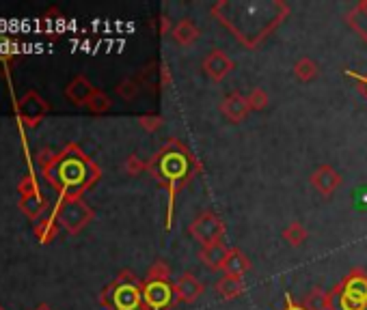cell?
I'll use <instances>...</instances> for the list:
<instances>
[{
  "label": "cell",
  "mask_w": 367,
  "mask_h": 310,
  "mask_svg": "<svg viewBox=\"0 0 367 310\" xmlns=\"http://www.w3.org/2000/svg\"><path fill=\"white\" fill-rule=\"evenodd\" d=\"M41 175L61 192V198H80L82 192L100 177V168L84 157L76 144H67V149L57 155L50 168Z\"/></svg>",
  "instance_id": "1"
},
{
  "label": "cell",
  "mask_w": 367,
  "mask_h": 310,
  "mask_svg": "<svg viewBox=\"0 0 367 310\" xmlns=\"http://www.w3.org/2000/svg\"><path fill=\"white\" fill-rule=\"evenodd\" d=\"M55 213H57L59 226H63L72 235L80 233L93 220V209L86 205L82 198H59Z\"/></svg>",
  "instance_id": "2"
},
{
  "label": "cell",
  "mask_w": 367,
  "mask_h": 310,
  "mask_svg": "<svg viewBox=\"0 0 367 310\" xmlns=\"http://www.w3.org/2000/svg\"><path fill=\"white\" fill-rule=\"evenodd\" d=\"M188 233L201 248H205V246L223 242L227 226L214 211H203L192 220V224L188 226Z\"/></svg>",
  "instance_id": "3"
},
{
  "label": "cell",
  "mask_w": 367,
  "mask_h": 310,
  "mask_svg": "<svg viewBox=\"0 0 367 310\" xmlns=\"http://www.w3.org/2000/svg\"><path fill=\"white\" fill-rule=\"evenodd\" d=\"M48 110H50V104L37 93V90H28V93H24L15 104L17 119L22 121L24 127H37L48 115Z\"/></svg>",
  "instance_id": "4"
},
{
  "label": "cell",
  "mask_w": 367,
  "mask_h": 310,
  "mask_svg": "<svg viewBox=\"0 0 367 310\" xmlns=\"http://www.w3.org/2000/svg\"><path fill=\"white\" fill-rule=\"evenodd\" d=\"M341 293V310H365L367 308V273L352 271L350 278L339 284Z\"/></svg>",
  "instance_id": "5"
},
{
  "label": "cell",
  "mask_w": 367,
  "mask_h": 310,
  "mask_svg": "<svg viewBox=\"0 0 367 310\" xmlns=\"http://www.w3.org/2000/svg\"><path fill=\"white\" fill-rule=\"evenodd\" d=\"M309 184L313 186L318 194L322 196H330L335 194L341 186V175L330 166V164H320V166L311 173L309 177Z\"/></svg>",
  "instance_id": "6"
},
{
  "label": "cell",
  "mask_w": 367,
  "mask_h": 310,
  "mask_svg": "<svg viewBox=\"0 0 367 310\" xmlns=\"http://www.w3.org/2000/svg\"><path fill=\"white\" fill-rule=\"evenodd\" d=\"M234 67H236V63L227 57L223 50L207 52L205 59H203V71L212 82H223L234 71Z\"/></svg>",
  "instance_id": "7"
},
{
  "label": "cell",
  "mask_w": 367,
  "mask_h": 310,
  "mask_svg": "<svg viewBox=\"0 0 367 310\" xmlns=\"http://www.w3.org/2000/svg\"><path fill=\"white\" fill-rule=\"evenodd\" d=\"M173 296L182 304H195L203 296V284L197 276H192L190 271H184L182 276L171 284Z\"/></svg>",
  "instance_id": "8"
},
{
  "label": "cell",
  "mask_w": 367,
  "mask_h": 310,
  "mask_svg": "<svg viewBox=\"0 0 367 310\" xmlns=\"http://www.w3.org/2000/svg\"><path fill=\"white\" fill-rule=\"evenodd\" d=\"M218 108H220V115L229 123H242L251 115V108L247 104V95H242V93H232V95L223 97Z\"/></svg>",
  "instance_id": "9"
},
{
  "label": "cell",
  "mask_w": 367,
  "mask_h": 310,
  "mask_svg": "<svg viewBox=\"0 0 367 310\" xmlns=\"http://www.w3.org/2000/svg\"><path fill=\"white\" fill-rule=\"evenodd\" d=\"M95 86L91 84V80L86 78V76H76L72 82H69L65 86V97L76 104V106H86L89 104V99L95 95Z\"/></svg>",
  "instance_id": "10"
},
{
  "label": "cell",
  "mask_w": 367,
  "mask_h": 310,
  "mask_svg": "<svg viewBox=\"0 0 367 310\" xmlns=\"http://www.w3.org/2000/svg\"><path fill=\"white\" fill-rule=\"evenodd\" d=\"M229 250L227 248L225 242H218V244H212V246H205L199 250V261L212 271H223V265L227 261V257H229Z\"/></svg>",
  "instance_id": "11"
},
{
  "label": "cell",
  "mask_w": 367,
  "mask_h": 310,
  "mask_svg": "<svg viewBox=\"0 0 367 310\" xmlns=\"http://www.w3.org/2000/svg\"><path fill=\"white\" fill-rule=\"evenodd\" d=\"M251 271V259L238 248L229 250V257H227L225 265H223V273L225 276H236V278H244Z\"/></svg>",
  "instance_id": "12"
},
{
  "label": "cell",
  "mask_w": 367,
  "mask_h": 310,
  "mask_svg": "<svg viewBox=\"0 0 367 310\" xmlns=\"http://www.w3.org/2000/svg\"><path fill=\"white\" fill-rule=\"evenodd\" d=\"M201 37V30L199 26L188 20V17H184V20H180L176 24V28H173V41H176L178 46L182 48H190V46H195Z\"/></svg>",
  "instance_id": "13"
},
{
  "label": "cell",
  "mask_w": 367,
  "mask_h": 310,
  "mask_svg": "<svg viewBox=\"0 0 367 310\" xmlns=\"http://www.w3.org/2000/svg\"><path fill=\"white\" fill-rule=\"evenodd\" d=\"M59 220H57V213H55V207H52L46 215H41L37 222H35V235L39 237L41 244H48L52 242L55 237L59 235Z\"/></svg>",
  "instance_id": "14"
},
{
  "label": "cell",
  "mask_w": 367,
  "mask_h": 310,
  "mask_svg": "<svg viewBox=\"0 0 367 310\" xmlns=\"http://www.w3.org/2000/svg\"><path fill=\"white\" fill-rule=\"evenodd\" d=\"M216 293L225 300V302H234V300H238L242 293H244V278H236V276H223L216 280Z\"/></svg>",
  "instance_id": "15"
},
{
  "label": "cell",
  "mask_w": 367,
  "mask_h": 310,
  "mask_svg": "<svg viewBox=\"0 0 367 310\" xmlns=\"http://www.w3.org/2000/svg\"><path fill=\"white\" fill-rule=\"evenodd\" d=\"M301 306L305 310H333V291H324L322 287H313Z\"/></svg>",
  "instance_id": "16"
},
{
  "label": "cell",
  "mask_w": 367,
  "mask_h": 310,
  "mask_svg": "<svg viewBox=\"0 0 367 310\" xmlns=\"http://www.w3.org/2000/svg\"><path fill=\"white\" fill-rule=\"evenodd\" d=\"M320 76V65L313 61V59H309V57H303V59H299L294 63V78L299 80V82H303V84H309V82H313Z\"/></svg>",
  "instance_id": "17"
},
{
  "label": "cell",
  "mask_w": 367,
  "mask_h": 310,
  "mask_svg": "<svg viewBox=\"0 0 367 310\" xmlns=\"http://www.w3.org/2000/svg\"><path fill=\"white\" fill-rule=\"evenodd\" d=\"M46 207H48V203H46V198L41 194H37V196H20V209L32 222L39 220V217L44 215V211H46Z\"/></svg>",
  "instance_id": "18"
},
{
  "label": "cell",
  "mask_w": 367,
  "mask_h": 310,
  "mask_svg": "<svg viewBox=\"0 0 367 310\" xmlns=\"http://www.w3.org/2000/svg\"><path fill=\"white\" fill-rule=\"evenodd\" d=\"M281 237H283V242H285L290 248H301V246L307 242L309 233H307V229H305L303 222L294 220V222H290V224L281 231Z\"/></svg>",
  "instance_id": "19"
},
{
  "label": "cell",
  "mask_w": 367,
  "mask_h": 310,
  "mask_svg": "<svg viewBox=\"0 0 367 310\" xmlns=\"http://www.w3.org/2000/svg\"><path fill=\"white\" fill-rule=\"evenodd\" d=\"M247 104L251 108V113H261V110H266L268 104H270V97L268 93L261 86H255L249 90V95H247Z\"/></svg>",
  "instance_id": "20"
},
{
  "label": "cell",
  "mask_w": 367,
  "mask_h": 310,
  "mask_svg": "<svg viewBox=\"0 0 367 310\" xmlns=\"http://www.w3.org/2000/svg\"><path fill=\"white\" fill-rule=\"evenodd\" d=\"M111 106H113V101H111V97L104 93V90H95V95L89 99V104H86V108L93 113V115H104V113H109L111 110Z\"/></svg>",
  "instance_id": "21"
},
{
  "label": "cell",
  "mask_w": 367,
  "mask_h": 310,
  "mask_svg": "<svg viewBox=\"0 0 367 310\" xmlns=\"http://www.w3.org/2000/svg\"><path fill=\"white\" fill-rule=\"evenodd\" d=\"M171 280V269L164 261H158V263H153L151 269L147 271V276L143 282H169Z\"/></svg>",
  "instance_id": "22"
},
{
  "label": "cell",
  "mask_w": 367,
  "mask_h": 310,
  "mask_svg": "<svg viewBox=\"0 0 367 310\" xmlns=\"http://www.w3.org/2000/svg\"><path fill=\"white\" fill-rule=\"evenodd\" d=\"M17 190H20V196H37V194H41V192H39L37 179H35V175H30V173L20 181Z\"/></svg>",
  "instance_id": "23"
},
{
  "label": "cell",
  "mask_w": 367,
  "mask_h": 310,
  "mask_svg": "<svg viewBox=\"0 0 367 310\" xmlns=\"http://www.w3.org/2000/svg\"><path fill=\"white\" fill-rule=\"evenodd\" d=\"M13 54H15V43L9 37H5V35H0V65L7 63Z\"/></svg>",
  "instance_id": "24"
},
{
  "label": "cell",
  "mask_w": 367,
  "mask_h": 310,
  "mask_svg": "<svg viewBox=\"0 0 367 310\" xmlns=\"http://www.w3.org/2000/svg\"><path fill=\"white\" fill-rule=\"evenodd\" d=\"M136 93H138V86H136V82H132V80H124V82L117 86V95L124 97V99H134Z\"/></svg>",
  "instance_id": "25"
},
{
  "label": "cell",
  "mask_w": 367,
  "mask_h": 310,
  "mask_svg": "<svg viewBox=\"0 0 367 310\" xmlns=\"http://www.w3.org/2000/svg\"><path fill=\"white\" fill-rule=\"evenodd\" d=\"M124 168H126V173L128 175H138V173H143L145 171V164L138 159V155H130L128 159H126V164H124Z\"/></svg>",
  "instance_id": "26"
},
{
  "label": "cell",
  "mask_w": 367,
  "mask_h": 310,
  "mask_svg": "<svg viewBox=\"0 0 367 310\" xmlns=\"http://www.w3.org/2000/svg\"><path fill=\"white\" fill-rule=\"evenodd\" d=\"M138 125L145 127L147 132H153V130H158V127L162 125V121H160V117H141V119H138Z\"/></svg>",
  "instance_id": "27"
},
{
  "label": "cell",
  "mask_w": 367,
  "mask_h": 310,
  "mask_svg": "<svg viewBox=\"0 0 367 310\" xmlns=\"http://www.w3.org/2000/svg\"><path fill=\"white\" fill-rule=\"evenodd\" d=\"M283 310H305L303 306H299V304H294L292 302V298H290V293L285 296V308Z\"/></svg>",
  "instance_id": "28"
},
{
  "label": "cell",
  "mask_w": 367,
  "mask_h": 310,
  "mask_svg": "<svg viewBox=\"0 0 367 310\" xmlns=\"http://www.w3.org/2000/svg\"><path fill=\"white\" fill-rule=\"evenodd\" d=\"M357 11H359L363 17H367V0H361V3L357 5Z\"/></svg>",
  "instance_id": "29"
},
{
  "label": "cell",
  "mask_w": 367,
  "mask_h": 310,
  "mask_svg": "<svg viewBox=\"0 0 367 310\" xmlns=\"http://www.w3.org/2000/svg\"><path fill=\"white\" fill-rule=\"evenodd\" d=\"M35 310H52L48 304H41V306H37V308H35Z\"/></svg>",
  "instance_id": "30"
},
{
  "label": "cell",
  "mask_w": 367,
  "mask_h": 310,
  "mask_svg": "<svg viewBox=\"0 0 367 310\" xmlns=\"http://www.w3.org/2000/svg\"><path fill=\"white\" fill-rule=\"evenodd\" d=\"M0 310H5V308H3V306H0Z\"/></svg>",
  "instance_id": "31"
}]
</instances>
